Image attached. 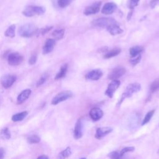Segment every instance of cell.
Instances as JSON below:
<instances>
[{
	"label": "cell",
	"instance_id": "52a82bcc",
	"mask_svg": "<svg viewBox=\"0 0 159 159\" xmlns=\"http://www.w3.org/2000/svg\"><path fill=\"white\" fill-rule=\"evenodd\" d=\"M120 84L119 80H112V81L108 84V86L105 91V94L109 98H112L115 91L118 89Z\"/></svg>",
	"mask_w": 159,
	"mask_h": 159
},
{
	"label": "cell",
	"instance_id": "cb8c5ba5",
	"mask_svg": "<svg viewBox=\"0 0 159 159\" xmlns=\"http://www.w3.org/2000/svg\"><path fill=\"white\" fill-rule=\"evenodd\" d=\"M65 34V30L64 29H59L56 30L52 32V36L54 37L53 39L59 40L61 39Z\"/></svg>",
	"mask_w": 159,
	"mask_h": 159
},
{
	"label": "cell",
	"instance_id": "3957f363",
	"mask_svg": "<svg viewBox=\"0 0 159 159\" xmlns=\"http://www.w3.org/2000/svg\"><path fill=\"white\" fill-rule=\"evenodd\" d=\"M45 11L44 7L41 6H29L22 11V14L26 17H32L36 15H42Z\"/></svg>",
	"mask_w": 159,
	"mask_h": 159
},
{
	"label": "cell",
	"instance_id": "d6a6232c",
	"mask_svg": "<svg viewBox=\"0 0 159 159\" xmlns=\"http://www.w3.org/2000/svg\"><path fill=\"white\" fill-rule=\"evenodd\" d=\"M47 78H48L47 73H44L43 75H42V76L40 78V79L39 80V81L37 83V86H41L42 84H43L46 81Z\"/></svg>",
	"mask_w": 159,
	"mask_h": 159
},
{
	"label": "cell",
	"instance_id": "484cf974",
	"mask_svg": "<svg viewBox=\"0 0 159 159\" xmlns=\"http://www.w3.org/2000/svg\"><path fill=\"white\" fill-rule=\"evenodd\" d=\"M155 111V109H153V110H151V111H148V112L146 114V115L145 116V117H144V118H143V121H142V125H145V124H147L150 120L151 118L152 117V116H153V114H154Z\"/></svg>",
	"mask_w": 159,
	"mask_h": 159
},
{
	"label": "cell",
	"instance_id": "d4e9b609",
	"mask_svg": "<svg viewBox=\"0 0 159 159\" xmlns=\"http://www.w3.org/2000/svg\"><path fill=\"white\" fill-rule=\"evenodd\" d=\"M15 29H16V25L14 24L9 26L4 33L5 36L7 37L13 38L15 36Z\"/></svg>",
	"mask_w": 159,
	"mask_h": 159
},
{
	"label": "cell",
	"instance_id": "2e32d148",
	"mask_svg": "<svg viewBox=\"0 0 159 159\" xmlns=\"http://www.w3.org/2000/svg\"><path fill=\"white\" fill-rule=\"evenodd\" d=\"M73 134L75 139H79L83 136V123L81 119H79L76 122Z\"/></svg>",
	"mask_w": 159,
	"mask_h": 159
},
{
	"label": "cell",
	"instance_id": "ba28073f",
	"mask_svg": "<svg viewBox=\"0 0 159 159\" xmlns=\"http://www.w3.org/2000/svg\"><path fill=\"white\" fill-rule=\"evenodd\" d=\"M23 60L22 56L19 53L15 52L10 53L7 57V61L11 66H17L22 63Z\"/></svg>",
	"mask_w": 159,
	"mask_h": 159
},
{
	"label": "cell",
	"instance_id": "44dd1931",
	"mask_svg": "<svg viewBox=\"0 0 159 159\" xmlns=\"http://www.w3.org/2000/svg\"><path fill=\"white\" fill-rule=\"evenodd\" d=\"M67 70H68V65L64 64L62 66H61L59 71L56 75V76L55 77V80H60V79L63 78L66 74Z\"/></svg>",
	"mask_w": 159,
	"mask_h": 159
},
{
	"label": "cell",
	"instance_id": "7402d4cb",
	"mask_svg": "<svg viewBox=\"0 0 159 159\" xmlns=\"http://www.w3.org/2000/svg\"><path fill=\"white\" fill-rule=\"evenodd\" d=\"M71 154V150L70 147H67L63 151H61L57 156V159H65L68 158Z\"/></svg>",
	"mask_w": 159,
	"mask_h": 159
},
{
	"label": "cell",
	"instance_id": "d6986e66",
	"mask_svg": "<svg viewBox=\"0 0 159 159\" xmlns=\"http://www.w3.org/2000/svg\"><path fill=\"white\" fill-rule=\"evenodd\" d=\"M120 52H121L120 48H119L118 47L114 48L113 49H112L111 50H109V51L106 52L105 55H104V58L108 59V58H111L112 57H116L117 55H119L120 53Z\"/></svg>",
	"mask_w": 159,
	"mask_h": 159
},
{
	"label": "cell",
	"instance_id": "8d00e7d4",
	"mask_svg": "<svg viewBox=\"0 0 159 159\" xmlns=\"http://www.w3.org/2000/svg\"><path fill=\"white\" fill-rule=\"evenodd\" d=\"M53 27H44V28H42L40 30V32L39 34H40L41 35H44L45 34L47 33L48 31H50L52 29Z\"/></svg>",
	"mask_w": 159,
	"mask_h": 159
},
{
	"label": "cell",
	"instance_id": "9c48e42d",
	"mask_svg": "<svg viewBox=\"0 0 159 159\" xmlns=\"http://www.w3.org/2000/svg\"><path fill=\"white\" fill-rule=\"evenodd\" d=\"M16 76L13 75H6L1 79V83L5 88H10L16 81Z\"/></svg>",
	"mask_w": 159,
	"mask_h": 159
},
{
	"label": "cell",
	"instance_id": "5bb4252c",
	"mask_svg": "<svg viewBox=\"0 0 159 159\" xmlns=\"http://www.w3.org/2000/svg\"><path fill=\"white\" fill-rule=\"evenodd\" d=\"M103 111L98 107H94L91 109L89 111V116L94 121H97L99 120L103 116Z\"/></svg>",
	"mask_w": 159,
	"mask_h": 159
},
{
	"label": "cell",
	"instance_id": "4316f807",
	"mask_svg": "<svg viewBox=\"0 0 159 159\" xmlns=\"http://www.w3.org/2000/svg\"><path fill=\"white\" fill-rule=\"evenodd\" d=\"M0 135L2 139H6V140L9 139L11 138V133H10L8 128L7 127L3 128L1 130Z\"/></svg>",
	"mask_w": 159,
	"mask_h": 159
},
{
	"label": "cell",
	"instance_id": "74e56055",
	"mask_svg": "<svg viewBox=\"0 0 159 159\" xmlns=\"http://www.w3.org/2000/svg\"><path fill=\"white\" fill-rule=\"evenodd\" d=\"M5 155V151L3 148H0V159H3Z\"/></svg>",
	"mask_w": 159,
	"mask_h": 159
},
{
	"label": "cell",
	"instance_id": "9a60e30c",
	"mask_svg": "<svg viewBox=\"0 0 159 159\" xmlns=\"http://www.w3.org/2000/svg\"><path fill=\"white\" fill-rule=\"evenodd\" d=\"M56 44L55 40L53 39H48L45 42L43 47V53L47 54L51 52Z\"/></svg>",
	"mask_w": 159,
	"mask_h": 159
},
{
	"label": "cell",
	"instance_id": "30bf717a",
	"mask_svg": "<svg viewBox=\"0 0 159 159\" xmlns=\"http://www.w3.org/2000/svg\"><path fill=\"white\" fill-rule=\"evenodd\" d=\"M101 6V1H97L92 4L91 5L86 7L84 11V14L86 16H89L98 13L100 9Z\"/></svg>",
	"mask_w": 159,
	"mask_h": 159
},
{
	"label": "cell",
	"instance_id": "1f68e13d",
	"mask_svg": "<svg viewBox=\"0 0 159 159\" xmlns=\"http://www.w3.org/2000/svg\"><path fill=\"white\" fill-rule=\"evenodd\" d=\"M111 159H121V157L119 155V151H113L109 153L107 155Z\"/></svg>",
	"mask_w": 159,
	"mask_h": 159
},
{
	"label": "cell",
	"instance_id": "4dcf8cb0",
	"mask_svg": "<svg viewBox=\"0 0 159 159\" xmlns=\"http://www.w3.org/2000/svg\"><path fill=\"white\" fill-rule=\"evenodd\" d=\"M141 55L140 54V55H137V56H135V57H132L130 59V60H129V61H130V63L132 65H133V66H135V65H136L137 63H139V62L140 61V60H141Z\"/></svg>",
	"mask_w": 159,
	"mask_h": 159
},
{
	"label": "cell",
	"instance_id": "60d3db41",
	"mask_svg": "<svg viewBox=\"0 0 159 159\" xmlns=\"http://www.w3.org/2000/svg\"><path fill=\"white\" fill-rule=\"evenodd\" d=\"M157 153H158V155H159V149H158V152H157Z\"/></svg>",
	"mask_w": 159,
	"mask_h": 159
},
{
	"label": "cell",
	"instance_id": "ffe728a7",
	"mask_svg": "<svg viewBox=\"0 0 159 159\" xmlns=\"http://www.w3.org/2000/svg\"><path fill=\"white\" fill-rule=\"evenodd\" d=\"M143 51V48L142 47L137 45V46L132 47L129 49V53L132 58V57H134L138 55H140V53L142 52Z\"/></svg>",
	"mask_w": 159,
	"mask_h": 159
},
{
	"label": "cell",
	"instance_id": "277c9868",
	"mask_svg": "<svg viewBox=\"0 0 159 159\" xmlns=\"http://www.w3.org/2000/svg\"><path fill=\"white\" fill-rule=\"evenodd\" d=\"M117 23L116 20L111 17H101L93 20L91 24L94 27H98L101 28H107L109 25Z\"/></svg>",
	"mask_w": 159,
	"mask_h": 159
},
{
	"label": "cell",
	"instance_id": "83f0119b",
	"mask_svg": "<svg viewBox=\"0 0 159 159\" xmlns=\"http://www.w3.org/2000/svg\"><path fill=\"white\" fill-rule=\"evenodd\" d=\"M134 150H135V148L134 147H125L122 148L120 151H119V153L120 157L122 158L125 153L133 152Z\"/></svg>",
	"mask_w": 159,
	"mask_h": 159
},
{
	"label": "cell",
	"instance_id": "5b68a950",
	"mask_svg": "<svg viewBox=\"0 0 159 159\" xmlns=\"http://www.w3.org/2000/svg\"><path fill=\"white\" fill-rule=\"evenodd\" d=\"M72 96V93L70 91H64L58 93L52 99V104L53 105H57L58 103L66 101Z\"/></svg>",
	"mask_w": 159,
	"mask_h": 159
},
{
	"label": "cell",
	"instance_id": "f1b7e54d",
	"mask_svg": "<svg viewBox=\"0 0 159 159\" xmlns=\"http://www.w3.org/2000/svg\"><path fill=\"white\" fill-rule=\"evenodd\" d=\"M40 139L36 135H32L27 138V142L29 143H37L40 142Z\"/></svg>",
	"mask_w": 159,
	"mask_h": 159
},
{
	"label": "cell",
	"instance_id": "4fadbf2b",
	"mask_svg": "<svg viewBox=\"0 0 159 159\" xmlns=\"http://www.w3.org/2000/svg\"><path fill=\"white\" fill-rule=\"evenodd\" d=\"M112 131V129L109 127H99L96 130L95 138L97 139H101L104 137L106 135L109 134Z\"/></svg>",
	"mask_w": 159,
	"mask_h": 159
},
{
	"label": "cell",
	"instance_id": "8fae6325",
	"mask_svg": "<svg viewBox=\"0 0 159 159\" xmlns=\"http://www.w3.org/2000/svg\"><path fill=\"white\" fill-rule=\"evenodd\" d=\"M117 7V6L116 3L113 2H107L102 6L101 12L105 15H110L116 10Z\"/></svg>",
	"mask_w": 159,
	"mask_h": 159
},
{
	"label": "cell",
	"instance_id": "e575fe53",
	"mask_svg": "<svg viewBox=\"0 0 159 159\" xmlns=\"http://www.w3.org/2000/svg\"><path fill=\"white\" fill-rule=\"evenodd\" d=\"M140 0H129V7L130 9H133L135 6H137Z\"/></svg>",
	"mask_w": 159,
	"mask_h": 159
},
{
	"label": "cell",
	"instance_id": "b9f144b4",
	"mask_svg": "<svg viewBox=\"0 0 159 159\" xmlns=\"http://www.w3.org/2000/svg\"><path fill=\"white\" fill-rule=\"evenodd\" d=\"M80 159H86V158H80Z\"/></svg>",
	"mask_w": 159,
	"mask_h": 159
},
{
	"label": "cell",
	"instance_id": "7a4b0ae2",
	"mask_svg": "<svg viewBox=\"0 0 159 159\" xmlns=\"http://www.w3.org/2000/svg\"><path fill=\"white\" fill-rule=\"evenodd\" d=\"M18 32L20 36L23 37H31L37 32L36 26L31 23H27L21 25L19 30Z\"/></svg>",
	"mask_w": 159,
	"mask_h": 159
},
{
	"label": "cell",
	"instance_id": "f35d334b",
	"mask_svg": "<svg viewBox=\"0 0 159 159\" xmlns=\"http://www.w3.org/2000/svg\"><path fill=\"white\" fill-rule=\"evenodd\" d=\"M158 2H159V0H153L150 2V6L152 8H153L157 4Z\"/></svg>",
	"mask_w": 159,
	"mask_h": 159
},
{
	"label": "cell",
	"instance_id": "ac0fdd59",
	"mask_svg": "<svg viewBox=\"0 0 159 159\" xmlns=\"http://www.w3.org/2000/svg\"><path fill=\"white\" fill-rule=\"evenodd\" d=\"M30 94H31V90L29 89H27L22 91L17 96V104L23 103L25 100H27L29 98Z\"/></svg>",
	"mask_w": 159,
	"mask_h": 159
},
{
	"label": "cell",
	"instance_id": "ab89813d",
	"mask_svg": "<svg viewBox=\"0 0 159 159\" xmlns=\"http://www.w3.org/2000/svg\"><path fill=\"white\" fill-rule=\"evenodd\" d=\"M37 159H49V158H48L47 155H42L39 157L37 158Z\"/></svg>",
	"mask_w": 159,
	"mask_h": 159
},
{
	"label": "cell",
	"instance_id": "603a6c76",
	"mask_svg": "<svg viewBox=\"0 0 159 159\" xmlns=\"http://www.w3.org/2000/svg\"><path fill=\"white\" fill-rule=\"evenodd\" d=\"M27 115V111H23L17 114H16L12 116V120L14 122H18L23 120Z\"/></svg>",
	"mask_w": 159,
	"mask_h": 159
},
{
	"label": "cell",
	"instance_id": "6da1fadb",
	"mask_svg": "<svg viewBox=\"0 0 159 159\" xmlns=\"http://www.w3.org/2000/svg\"><path fill=\"white\" fill-rule=\"evenodd\" d=\"M141 88V86L139 83H130L125 88V91H124V93H122L120 99L119 101L118 102V105H120L122 104V102H123V101L128 98L131 97L134 93L138 92L139 91H140Z\"/></svg>",
	"mask_w": 159,
	"mask_h": 159
},
{
	"label": "cell",
	"instance_id": "d590c367",
	"mask_svg": "<svg viewBox=\"0 0 159 159\" xmlns=\"http://www.w3.org/2000/svg\"><path fill=\"white\" fill-rule=\"evenodd\" d=\"M37 57L36 54H33L31 55V57H30L29 60V63L30 65H34L35 63V62L37 61Z\"/></svg>",
	"mask_w": 159,
	"mask_h": 159
},
{
	"label": "cell",
	"instance_id": "7c38bea8",
	"mask_svg": "<svg viewBox=\"0 0 159 159\" xmlns=\"http://www.w3.org/2000/svg\"><path fill=\"white\" fill-rule=\"evenodd\" d=\"M102 75H103V73L100 69H95L89 71L88 73H87L85 76V78L87 80L96 81L99 80Z\"/></svg>",
	"mask_w": 159,
	"mask_h": 159
},
{
	"label": "cell",
	"instance_id": "8992f818",
	"mask_svg": "<svg viewBox=\"0 0 159 159\" xmlns=\"http://www.w3.org/2000/svg\"><path fill=\"white\" fill-rule=\"evenodd\" d=\"M126 72L125 68L118 66L114 68L108 75V78L111 80H117L122 76Z\"/></svg>",
	"mask_w": 159,
	"mask_h": 159
},
{
	"label": "cell",
	"instance_id": "836d02e7",
	"mask_svg": "<svg viewBox=\"0 0 159 159\" xmlns=\"http://www.w3.org/2000/svg\"><path fill=\"white\" fill-rule=\"evenodd\" d=\"M71 0H57L58 4L60 7H65L68 6Z\"/></svg>",
	"mask_w": 159,
	"mask_h": 159
},
{
	"label": "cell",
	"instance_id": "f546056e",
	"mask_svg": "<svg viewBox=\"0 0 159 159\" xmlns=\"http://www.w3.org/2000/svg\"><path fill=\"white\" fill-rule=\"evenodd\" d=\"M150 91L152 93H154L159 89V80L154 81L150 85Z\"/></svg>",
	"mask_w": 159,
	"mask_h": 159
},
{
	"label": "cell",
	"instance_id": "e0dca14e",
	"mask_svg": "<svg viewBox=\"0 0 159 159\" xmlns=\"http://www.w3.org/2000/svg\"><path fill=\"white\" fill-rule=\"evenodd\" d=\"M106 30L112 35H116L122 33V32H123V30L120 27V26L119 25V24L117 23L112 24L109 25L106 28Z\"/></svg>",
	"mask_w": 159,
	"mask_h": 159
}]
</instances>
